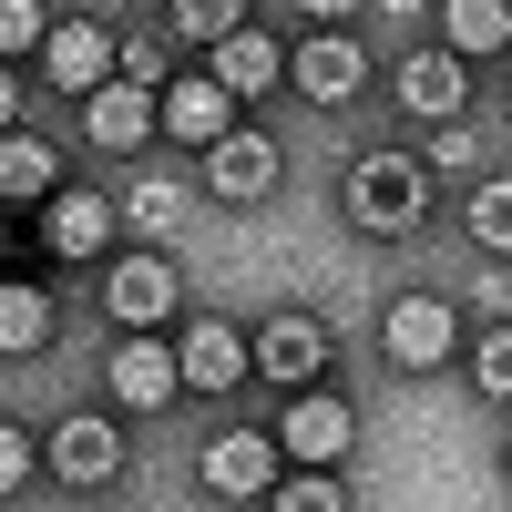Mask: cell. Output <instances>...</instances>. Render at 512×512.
<instances>
[{
    "instance_id": "1",
    "label": "cell",
    "mask_w": 512,
    "mask_h": 512,
    "mask_svg": "<svg viewBox=\"0 0 512 512\" xmlns=\"http://www.w3.org/2000/svg\"><path fill=\"white\" fill-rule=\"evenodd\" d=\"M338 205H349L359 236H420V216H431V164L420 154H359Z\"/></svg>"
},
{
    "instance_id": "2",
    "label": "cell",
    "mask_w": 512,
    "mask_h": 512,
    "mask_svg": "<svg viewBox=\"0 0 512 512\" xmlns=\"http://www.w3.org/2000/svg\"><path fill=\"white\" fill-rule=\"evenodd\" d=\"M379 349H390V369H441L451 349H461V308L451 297H390V308H379Z\"/></svg>"
},
{
    "instance_id": "3",
    "label": "cell",
    "mask_w": 512,
    "mask_h": 512,
    "mask_svg": "<svg viewBox=\"0 0 512 512\" xmlns=\"http://www.w3.org/2000/svg\"><path fill=\"white\" fill-rule=\"evenodd\" d=\"M277 175H287V154H277L267 134H246V123H226V134L205 144V185H216L226 205H267Z\"/></svg>"
},
{
    "instance_id": "4",
    "label": "cell",
    "mask_w": 512,
    "mask_h": 512,
    "mask_svg": "<svg viewBox=\"0 0 512 512\" xmlns=\"http://www.w3.org/2000/svg\"><path fill=\"white\" fill-rule=\"evenodd\" d=\"M103 379H113V400H123V410H175V390H185V369H175V349H164L154 328H123Z\"/></svg>"
},
{
    "instance_id": "5",
    "label": "cell",
    "mask_w": 512,
    "mask_h": 512,
    "mask_svg": "<svg viewBox=\"0 0 512 512\" xmlns=\"http://www.w3.org/2000/svg\"><path fill=\"white\" fill-rule=\"evenodd\" d=\"M164 134V123H154V93H144V82H93V93H82V144H103V154H144Z\"/></svg>"
},
{
    "instance_id": "6",
    "label": "cell",
    "mask_w": 512,
    "mask_h": 512,
    "mask_svg": "<svg viewBox=\"0 0 512 512\" xmlns=\"http://www.w3.org/2000/svg\"><path fill=\"white\" fill-rule=\"evenodd\" d=\"M277 472H287V451H277L267 431H226V441H205V492H216V502H267Z\"/></svg>"
},
{
    "instance_id": "7",
    "label": "cell",
    "mask_w": 512,
    "mask_h": 512,
    "mask_svg": "<svg viewBox=\"0 0 512 512\" xmlns=\"http://www.w3.org/2000/svg\"><path fill=\"white\" fill-rule=\"evenodd\" d=\"M287 82H297L318 113H338V103L369 82V52H359L349 31H318V41H297V52H287Z\"/></svg>"
},
{
    "instance_id": "8",
    "label": "cell",
    "mask_w": 512,
    "mask_h": 512,
    "mask_svg": "<svg viewBox=\"0 0 512 512\" xmlns=\"http://www.w3.org/2000/svg\"><path fill=\"white\" fill-rule=\"evenodd\" d=\"M41 82H52V93H93V82H113V31H93V21H52V31H41Z\"/></svg>"
},
{
    "instance_id": "9",
    "label": "cell",
    "mask_w": 512,
    "mask_h": 512,
    "mask_svg": "<svg viewBox=\"0 0 512 512\" xmlns=\"http://www.w3.org/2000/svg\"><path fill=\"white\" fill-rule=\"evenodd\" d=\"M349 431H359L349 400H328L318 379H308V390L287 400V420H277V451H287V461H328V472H338V461H349Z\"/></svg>"
},
{
    "instance_id": "10",
    "label": "cell",
    "mask_w": 512,
    "mask_h": 512,
    "mask_svg": "<svg viewBox=\"0 0 512 512\" xmlns=\"http://www.w3.org/2000/svg\"><path fill=\"white\" fill-rule=\"evenodd\" d=\"M175 369H185V390H236V379L256 369V349H246V328H226V318H185V338H175Z\"/></svg>"
},
{
    "instance_id": "11",
    "label": "cell",
    "mask_w": 512,
    "mask_h": 512,
    "mask_svg": "<svg viewBox=\"0 0 512 512\" xmlns=\"http://www.w3.org/2000/svg\"><path fill=\"white\" fill-rule=\"evenodd\" d=\"M390 93H400L410 123H451L461 103H472V72H461V52L441 41V52H410V62L390 72Z\"/></svg>"
},
{
    "instance_id": "12",
    "label": "cell",
    "mask_w": 512,
    "mask_h": 512,
    "mask_svg": "<svg viewBox=\"0 0 512 512\" xmlns=\"http://www.w3.org/2000/svg\"><path fill=\"white\" fill-rule=\"evenodd\" d=\"M103 308L123 318V328H164L175 318V256H113V277H103Z\"/></svg>"
},
{
    "instance_id": "13",
    "label": "cell",
    "mask_w": 512,
    "mask_h": 512,
    "mask_svg": "<svg viewBox=\"0 0 512 512\" xmlns=\"http://www.w3.org/2000/svg\"><path fill=\"white\" fill-rule=\"evenodd\" d=\"M154 123H164L175 144H216L226 123H236V93H226L216 72H175V82L154 93Z\"/></svg>"
},
{
    "instance_id": "14",
    "label": "cell",
    "mask_w": 512,
    "mask_h": 512,
    "mask_svg": "<svg viewBox=\"0 0 512 512\" xmlns=\"http://www.w3.org/2000/svg\"><path fill=\"white\" fill-rule=\"evenodd\" d=\"M256 369H267L277 390H308V379L328 369V328H318L308 308H277L267 328H256Z\"/></svg>"
},
{
    "instance_id": "15",
    "label": "cell",
    "mask_w": 512,
    "mask_h": 512,
    "mask_svg": "<svg viewBox=\"0 0 512 512\" xmlns=\"http://www.w3.org/2000/svg\"><path fill=\"white\" fill-rule=\"evenodd\" d=\"M103 236H113V205H103L93 185H52V195H41V246H52V256H72V267H82Z\"/></svg>"
},
{
    "instance_id": "16",
    "label": "cell",
    "mask_w": 512,
    "mask_h": 512,
    "mask_svg": "<svg viewBox=\"0 0 512 512\" xmlns=\"http://www.w3.org/2000/svg\"><path fill=\"white\" fill-rule=\"evenodd\" d=\"M52 472L82 482V492H103V482L123 472V431H113V420H93V410H72L62 431H52Z\"/></svg>"
},
{
    "instance_id": "17",
    "label": "cell",
    "mask_w": 512,
    "mask_h": 512,
    "mask_svg": "<svg viewBox=\"0 0 512 512\" xmlns=\"http://www.w3.org/2000/svg\"><path fill=\"white\" fill-rule=\"evenodd\" d=\"M205 62H216V82H226L236 103H256V93H277V82H287V52H277V41L256 31V21H236V31H226Z\"/></svg>"
},
{
    "instance_id": "18",
    "label": "cell",
    "mask_w": 512,
    "mask_h": 512,
    "mask_svg": "<svg viewBox=\"0 0 512 512\" xmlns=\"http://www.w3.org/2000/svg\"><path fill=\"white\" fill-rule=\"evenodd\" d=\"M52 287H31V277H11L0 267V359H41L52 349Z\"/></svg>"
},
{
    "instance_id": "19",
    "label": "cell",
    "mask_w": 512,
    "mask_h": 512,
    "mask_svg": "<svg viewBox=\"0 0 512 512\" xmlns=\"http://www.w3.org/2000/svg\"><path fill=\"white\" fill-rule=\"evenodd\" d=\"M52 185H62V154L11 123V134H0V205H41Z\"/></svg>"
},
{
    "instance_id": "20",
    "label": "cell",
    "mask_w": 512,
    "mask_h": 512,
    "mask_svg": "<svg viewBox=\"0 0 512 512\" xmlns=\"http://www.w3.org/2000/svg\"><path fill=\"white\" fill-rule=\"evenodd\" d=\"M441 41H451L461 62L512 52V0H441Z\"/></svg>"
},
{
    "instance_id": "21",
    "label": "cell",
    "mask_w": 512,
    "mask_h": 512,
    "mask_svg": "<svg viewBox=\"0 0 512 512\" xmlns=\"http://www.w3.org/2000/svg\"><path fill=\"white\" fill-rule=\"evenodd\" d=\"M461 226H472V246L492 256V267H512V175H482L472 205H461Z\"/></svg>"
},
{
    "instance_id": "22",
    "label": "cell",
    "mask_w": 512,
    "mask_h": 512,
    "mask_svg": "<svg viewBox=\"0 0 512 512\" xmlns=\"http://www.w3.org/2000/svg\"><path fill=\"white\" fill-rule=\"evenodd\" d=\"M236 21H246V0H164V41H195V52H216Z\"/></svg>"
},
{
    "instance_id": "23",
    "label": "cell",
    "mask_w": 512,
    "mask_h": 512,
    "mask_svg": "<svg viewBox=\"0 0 512 512\" xmlns=\"http://www.w3.org/2000/svg\"><path fill=\"white\" fill-rule=\"evenodd\" d=\"M113 72H123V82H144V93H164V82H175V41H164V31L113 41Z\"/></svg>"
},
{
    "instance_id": "24",
    "label": "cell",
    "mask_w": 512,
    "mask_h": 512,
    "mask_svg": "<svg viewBox=\"0 0 512 512\" xmlns=\"http://www.w3.org/2000/svg\"><path fill=\"white\" fill-rule=\"evenodd\" d=\"M41 31H52V11H41V0H0V62H31Z\"/></svg>"
},
{
    "instance_id": "25",
    "label": "cell",
    "mask_w": 512,
    "mask_h": 512,
    "mask_svg": "<svg viewBox=\"0 0 512 512\" xmlns=\"http://www.w3.org/2000/svg\"><path fill=\"white\" fill-rule=\"evenodd\" d=\"M267 502H287V512H328V502H338V482H328V461H297V482L277 472V492H267Z\"/></svg>"
},
{
    "instance_id": "26",
    "label": "cell",
    "mask_w": 512,
    "mask_h": 512,
    "mask_svg": "<svg viewBox=\"0 0 512 512\" xmlns=\"http://www.w3.org/2000/svg\"><path fill=\"white\" fill-rule=\"evenodd\" d=\"M472 379H482V400H512V328H482V349H472Z\"/></svg>"
},
{
    "instance_id": "27",
    "label": "cell",
    "mask_w": 512,
    "mask_h": 512,
    "mask_svg": "<svg viewBox=\"0 0 512 512\" xmlns=\"http://www.w3.org/2000/svg\"><path fill=\"white\" fill-rule=\"evenodd\" d=\"M472 154H482V144L461 134V113H451V123H431V154H420V164H431V175H461Z\"/></svg>"
},
{
    "instance_id": "28",
    "label": "cell",
    "mask_w": 512,
    "mask_h": 512,
    "mask_svg": "<svg viewBox=\"0 0 512 512\" xmlns=\"http://www.w3.org/2000/svg\"><path fill=\"white\" fill-rule=\"evenodd\" d=\"M123 216H134L144 236H164V226H175V185H134V205H123Z\"/></svg>"
},
{
    "instance_id": "29",
    "label": "cell",
    "mask_w": 512,
    "mask_h": 512,
    "mask_svg": "<svg viewBox=\"0 0 512 512\" xmlns=\"http://www.w3.org/2000/svg\"><path fill=\"white\" fill-rule=\"evenodd\" d=\"M21 482H31V441H21V431H11V420H0V502H11V492H21Z\"/></svg>"
},
{
    "instance_id": "30",
    "label": "cell",
    "mask_w": 512,
    "mask_h": 512,
    "mask_svg": "<svg viewBox=\"0 0 512 512\" xmlns=\"http://www.w3.org/2000/svg\"><path fill=\"white\" fill-rule=\"evenodd\" d=\"M11 123H21V72L0 62V134H11Z\"/></svg>"
},
{
    "instance_id": "31",
    "label": "cell",
    "mask_w": 512,
    "mask_h": 512,
    "mask_svg": "<svg viewBox=\"0 0 512 512\" xmlns=\"http://www.w3.org/2000/svg\"><path fill=\"white\" fill-rule=\"evenodd\" d=\"M297 11H308L318 31H338V21H349V11H359V0H297Z\"/></svg>"
},
{
    "instance_id": "32",
    "label": "cell",
    "mask_w": 512,
    "mask_h": 512,
    "mask_svg": "<svg viewBox=\"0 0 512 512\" xmlns=\"http://www.w3.org/2000/svg\"><path fill=\"white\" fill-rule=\"evenodd\" d=\"M379 11H420V0H379Z\"/></svg>"
},
{
    "instance_id": "33",
    "label": "cell",
    "mask_w": 512,
    "mask_h": 512,
    "mask_svg": "<svg viewBox=\"0 0 512 512\" xmlns=\"http://www.w3.org/2000/svg\"><path fill=\"white\" fill-rule=\"evenodd\" d=\"M0 267H11V226H0Z\"/></svg>"
},
{
    "instance_id": "34",
    "label": "cell",
    "mask_w": 512,
    "mask_h": 512,
    "mask_svg": "<svg viewBox=\"0 0 512 512\" xmlns=\"http://www.w3.org/2000/svg\"><path fill=\"white\" fill-rule=\"evenodd\" d=\"M502 482H512V472H502Z\"/></svg>"
}]
</instances>
